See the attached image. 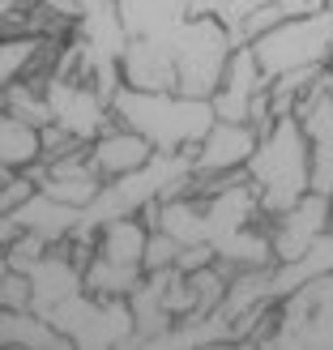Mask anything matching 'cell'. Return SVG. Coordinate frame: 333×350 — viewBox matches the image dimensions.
Instances as JSON below:
<instances>
[{"instance_id": "cell-1", "label": "cell", "mask_w": 333, "mask_h": 350, "mask_svg": "<svg viewBox=\"0 0 333 350\" xmlns=\"http://www.w3.org/2000/svg\"><path fill=\"white\" fill-rule=\"evenodd\" d=\"M111 111H116L120 124L146 133L154 142V150H167V154L201 146V137L218 120L209 98H192L180 90H137V85H124L116 94Z\"/></svg>"}, {"instance_id": "cell-2", "label": "cell", "mask_w": 333, "mask_h": 350, "mask_svg": "<svg viewBox=\"0 0 333 350\" xmlns=\"http://www.w3.org/2000/svg\"><path fill=\"white\" fill-rule=\"evenodd\" d=\"M248 180L256 184L261 209L269 218L312 192V142L299 116H282L274 120L269 133H261V142L248 159Z\"/></svg>"}, {"instance_id": "cell-3", "label": "cell", "mask_w": 333, "mask_h": 350, "mask_svg": "<svg viewBox=\"0 0 333 350\" xmlns=\"http://www.w3.org/2000/svg\"><path fill=\"white\" fill-rule=\"evenodd\" d=\"M51 325L60 334L81 346V350H107V346H129L137 338V317L129 295H94V291H77L64 304L47 312Z\"/></svg>"}, {"instance_id": "cell-4", "label": "cell", "mask_w": 333, "mask_h": 350, "mask_svg": "<svg viewBox=\"0 0 333 350\" xmlns=\"http://www.w3.org/2000/svg\"><path fill=\"white\" fill-rule=\"evenodd\" d=\"M175 47V68H180V94L209 98L231 64V51L239 47L235 34L226 30L218 17H188V22L171 34Z\"/></svg>"}, {"instance_id": "cell-5", "label": "cell", "mask_w": 333, "mask_h": 350, "mask_svg": "<svg viewBox=\"0 0 333 350\" xmlns=\"http://www.w3.org/2000/svg\"><path fill=\"white\" fill-rule=\"evenodd\" d=\"M252 51L261 68L269 77L287 73V68H317L329 64L333 56V9H317L304 17H287L274 30H265L261 39H252Z\"/></svg>"}, {"instance_id": "cell-6", "label": "cell", "mask_w": 333, "mask_h": 350, "mask_svg": "<svg viewBox=\"0 0 333 350\" xmlns=\"http://www.w3.org/2000/svg\"><path fill=\"white\" fill-rule=\"evenodd\" d=\"M333 226V197L312 188L308 197H299L291 209L269 218V239H274V256L278 260H295L304 256L312 243Z\"/></svg>"}, {"instance_id": "cell-7", "label": "cell", "mask_w": 333, "mask_h": 350, "mask_svg": "<svg viewBox=\"0 0 333 350\" xmlns=\"http://www.w3.org/2000/svg\"><path fill=\"white\" fill-rule=\"evenodd\" d=\"M47 98H51V116L56 124H64L81 142H94L116 120L111 103L94 90V81H77V77H47Z\"/></svg>"}, {"instance_id": "cell-8", "label": "cell", "mask_w": 333, "mask_h": 350, "mask_svg": "<svg viewBox=\"0 0 333 350\" xmlns=\"http://www.w3.org/2000/svg\"><path fill=\"white\" fill-rule=\"evenodd\" d=\"M120 68H124V85H137V90H175V85H180L171 34L129 39L124 56H120Z\"/></svg>"}, {"instance_id": "cell-9", "label": "cell", "mask_w": 333, "mask_h": 350, "mask_svg": "<svg viewBox=\"0 0 333 350\" xmlns=\"http://www.w3.org/2000/svg\"><path fill=\"white\" fill-rule=\"evenodd\" d=\"M77 218H81V209H77V205H64V201L47 197V192L39 188L26 205H17V209H9V214H5V243H13L22 231L43 235L47 243H60V239L73 235Z\"/></svg>"}, {"instance_id": "cell-10", "label": "cell", "mask_w": 333, "mask_h": 350, "mask_svg": "<svg viewBox=\"0 0 333 350\" xmlns=\"http://www.w3.org/2000/svg\"><path fill=\"white\" fill-rule=\"evenodd\" d=\"M90 159L103 171V180H116V175H129L137 167H146L154 159V142L146 133H137L129 124H120V120H111V124L90 142Z\"/></svg>"}, {"instance_id": "cell-11", "label": "cell", "mask_w": 333, "mask_h": 350, "mask_svg": "<svg viewBox=\"0 0 333 350\" xmlns=\"http://www.w3.org/2000/svg\"><path fill=\"white\" fill-rule=\"evenodd\" d=\"M261 133L239 120H214V129L201 137L197 146V171H239L248 167Z\"/></svg>"}, {"instance_id": "cell-12", "label": "cell", "mask_w": 333, "mask_h": 350, "mask_svg": "<svg viewBox=\"0 0 333 350\" xmlns=\"http://www.w3.org/2000/svg\"><path fill=\"white\" fill-rule=\"evenodd\" d=\"M0 346L5 350H73V342L51 325V317H43L34 308H17V312L0 308Z\"/></svg>"}, {"instance_id": "cell-13", "label": "cell", "mask_w": 333, "mask_h": 350, "mask_svg": "<svg viewBox=\"0 0 333 350\" xmlns=\"http://www.w3.org/2000/svg\"><path fill=\"white\" fill-rule=\"evenodd\" d=\"M167 278H171V269H154L129 295L133 317H137V338L129 346H150L159 334H167V329L175 325V312L167 308Z\"/></svg>"}, {"instance_id": "cell-14", "label": "cell", "mask_w": 333, "mask_h": 350, "mask_svg": "<svg viewBox=\"0 0 333 350\" xmlns=\"http://www.w3.org/2000/svg\"><path fill=\"white\" fill-rule=\"evenodd\" d=\"M321 273H333V226H329V231H325L317 243H312L304 256L269 265V295L282 304L287 295H295L299 286H308L312 278H321Z\"/></svg>"}, {"instance_id": "cell-15", "label": "cell", "mask_w": 333, "mask_h": 350, "mask_svg": "<svg viewBox=\"0 0 333 350\" xmlns=\"http://www.w3.org/2000/svg\"><path fill=\"white\" fill-rule=\"evenodd\" d=\"M120 17L133 39H146V34H175L188 22V0H116Z\"/></svg>"}, {"instance_id": "cell-16", "label": "cell", "mask_w": 333, "mask_h": 350, "mask_svg": "<svg viewBox=\"0 0 333 350\" xmlns=\"http://www.w3.org/2000/svg\"><path fill=\"white\" fill-rule=\"evenodd\" d=\"M34 163H43V124H30V120L5 111L0 116V167L26 171Z\"/></svg>"}, {"instance_id": "cell-17", "label": "cell", "mask_w": 333, "mask_h": 350, "mask_svg": "<svg viewBox=\"0 0 333 350\" xmlns=\"http://www.w3.org/2000/svg\"><path fill=\"white\" fill-rule=\"evenodd\" d=\"M146 243H150V226L142 222V214H129V218H116L98 231V248L103 256L111 260H133V265H146Z\"/></svg>"}, {"instance_id": "cell-18", "label": "cell", "mask_w": 333, "mask_h": 350, "mask_svg": "<svg viewBox=\"0 0 333 350\" xmlns=\"http://www.w3.org/2000/svg\"><path fill=\"white\" fill-rule=\"evenodd\" d=\"M142 278H146V265H133V260H111L103 252L85 260V291L94 295H133Z\"/></svg>"}, {"instance_id": "cell-19", "label": "cell", "mask_w": 333, "mask_h": 350, "mask_svg": "<svg viewBox=\"0 0 333 350\" xmlns=\"http://www.w3.org/2000/svg\"><path fill=\"white\" fill-rule=\"evenodd\" d=\"M5 111L30 120V124H51V98H47V81L43 77H17L5 85Z\"/></svg>"}, {"instance_id": "cell-20", "label": "cell", "mask_w": 333, "mask_h": 350, "mask_svg": "<svg viewBox=\"0 0 333 350\" xmlns=\"http://www.w3.org/2000/svg\"><path fill=\"white\" fill-rule=\"evenodd\" d=\"M321 73H325V64H317V68H287V73L269 77V107H274V116L282 120V116L299 111V103L308 98L312 85L321 81Z\"/></svg>"}, {"instance_id": "cell-21", "label": "cell", "mask_w": 333, "mask_h": 350, "mask_svg": "<svg viewBox=\"0 0 333 350\" xmlns=\"http://www.w3.org/2000/svg\"><path fill=\"white\" fill-rule=\"evenodd\" d=\"M103 171L98 167H90V171H73V175H39V188L47 192V197H56V201H64V205H77V209H85L98 192H103Z\"/></svg>"}, {"instance_id": "cell-22", "label": "cell", "mask_w": 333, "mask_h": 350, "mask_svg": "<svg viewBox=\"0 0 333 350\" xmlns=\"http://www.w3.org/2000/svg\"><path fill=\"white\" fill-rule=\"evenodd\" d=\"M269 265L265 269H239L231 278V286H226V299H222V312L226 317H243V312H252L256 304H269ZM278 304V299H274Z\"/></svg>"}, {"instance_id": "cell-23", "label": "cell", "mask_w": 333, "mask_h": 350, "mask_svg": "<svg viewBox=\"0 0 333 350\" xmlns=\"http://www.w3.org/2000/svg\"><path fill=\"white\" fill-rule=\"evenodd\" d=\"M261 5H265V0H188V13L192 17H218L231 34H239V26L248 22V13L261 9Z\"/></svg>"}, {"instance_id": "cell-24", "label": "cell", "mask_w": 333, "mask_h": 350, "mask_svg": "<svg viewBox=\"0 0 333 350\" xmlns=\"http://www.w3.org/2000/svg\"><path fill=\"white\" fill-rule=\"evenodd\" d=\"M0 308H34V282L26 269L17 265H5V273H0Z\"/></svg>"}, {"instance_id": "cell-25", "label": "cell", "mask_w": 333, "mask_h": 350, "mask_svg": "<svg viewBox=\"0 0 333 350\" xmlns=\"http://www.w3.org/2000/svg\"><path fill=\"white\" fill-rule=\"evenodd\" d=\"M180 252H184V243L175 239L171 231H163V226H154V231H150V243H146V273L171 269L175 260H180Z\"/></svg>"}, {"instance_id": "cell-26", "label": "cell", "mask_w": 333, "mask_h": 350, "mask_svg": "<svg viewBox=\"0 0 333 350\" xmlns=\"http://www.w3.org/2000/svg\"><path fill=\"white\" fill-rule=\"evenodd\" d=\"M34 192H39V184H34V175L30 171H13L5 167V184H0V209H17V205H26Z\"/></svg>"}, {"instance_id": "cell-27", "label": "cell", "mask_w": 333, "mask_h": 350, "mask_svg": "<svg viewBox=\"0 0 333 350\" xmlns=\"http://www.w3.org/2000/svg\"><path fill=\"white\" fill-rule=\"evenodd\" d=\"M39 5L51 9V13H60V17H73V22L81 17V5H77V0H39Z\"/></svg>"}, {"instance_id": "cell-28", "label": "cell", "mask_w": 333, "mask_h": 350, "mask_svg": "<svg viewBox=\"0 0 333 350\" xmlns=\"http://www.w3.org/2000/svg\"><path fill=\"white\" fill-rule=\"evenodd\" d=\"M77 5H81V13H85V9H103V5H116V0H77Z\"/></svg>"}, {"instance_id": "cell-29", "label": "cell", "mask_w": 333, "mask_h": 350, "mask_svg": "<svg viewBox=\"0 0 333 350\" xmlns=\"http://www.w3.org/2000/svg\"><path fill=\"white\" fill-rule=\"evenodd\" d=\"M329 77H333V56H329Z\"/></svg>"}, {"instance_id": "cell-30", "label": "cell", "mask_w": 333, "mask_h": 350, "mask_svg": "<svg viewBox=\"0 0 333 350\" xmlns=\"http://www.w3.org/2000/svg\"><path fill=\"white\" fill-rule=\"evenodd\" d=\"M329 9H333V0H329Z\"/></svg>"}]
</instances>
